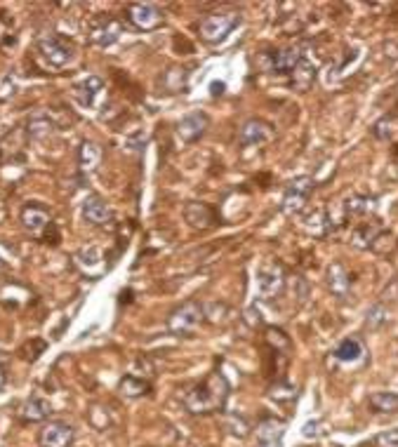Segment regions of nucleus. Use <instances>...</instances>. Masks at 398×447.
<instances>
[{"mask_svg": "<svg viewBox=\"0 0 398 447\" xmlns=\"http://www.w3.org/2000/svg\"><path fill=\"white\" fill-rule=\"evenodd\" d=\"M229 401V382L224 375L212 372L205 377L203 384L193 386L184 396V405L191 415H212V412H222Z\"/></svg>", "mask_w": 398, "mask_h": 447, "instance_id": "obj_1", "label": "nucleus"}, {"mask_svg": "<svg viewBox=\"0 0 398 447\" xmlns=\"http://www.w3.org/2000/svg\"><path fill=\"white\" fill-rule=\"evenodd\" d=\"M243 22L240 12L238 10H229V12H212V15H207L200 19L198 24V33L200 38L205 40V43L210 45H217L222 40L229 38V33L233 29H238Z\"/></svg>", "mask_w": 398, "mask_h": 447, "instance_id": "obj_2", "label": "nucleus"}, {"mask_svg": "<svg viewBox=\"0 0 398 447\" xmlns=\"http://www.w3.org/2000/svg\"><path fill=\"white\" fill-rule=\"evenodd\" d=\"M316 191V179L304 174V177H297L288 184L285 193L281 200V212L288 216H300L307 209V202Z\"/></svg>", "mask_w": 398, "mask_h": 447, "instance_id": "obj_3", "label": "nucleus"}, {"mask_svg": "<svg viewBox=\"0 0 398 447\" xmlns=\"http://www.w3.org/2000/svg\"><path fill=\"white\" fill-rule=\"evenodd\" d=\"M203 320H205V309L198 302H184L167 316V330L177 337H186L193 335Z\"/></svg>", "mask_w": 398, "mask_h": 447, "instance_id": "obj_4", "label": "nucleus"}, {"mask_svg": "<svg viewBox=\"0 0 398 447\" xmlns=\"http://www.w3.org/2000/svg\"><path fill=\"white\" fill-rule=\"evenodd\" d=\"M255 283H257L259 297L274 299V297L281 294L283 287H285V268H283V264L276 259L262 261L257 268V276H255Z\"/></svg>", "mask_w": 398, "mask_h": 447, "instance_id": "obj_5", "label": "nucleus"}, {"mask_svg": "<svg viewBox=\"0 0 398 447\" xmlns=\"http://www.w3.org/2000/svg\"><path fill=\"white\" fill-rule=\"evenodd\" d=\"M127 22L139 31H156L165 22V12L151 3H132L127 8Z\"/></svg>", "mask_w": 398, "mask_h": 447, "instance_id": "obj_6", "label": "nucleus"}, {"mask_svg": "<svg viewBox=\"0 0 398 447\" xmlns=\"http://www.w3.org/2000/svg\"><path fill=\"white\" fill-rule=\"evenodd\" d=\"M276 139V130L271 123L262 118H250L245 120L238 132V141L240 146H264L269 141Z\"/></svg>", "mask_w": 398, "mask_h": 447, "instance_id": "obj_7", "label": "nucleus"}, {"mask_svg": "<svg viewBox=\"0 0 398 447\" xmlns=\"http://www.w3.org/2000/svg\"><path fill=\"white\" fill-rule=\"evenodd\" d=\"M125 33V24L120 22V19H113V17H99L92 22V29H90V38L94 45L99 47H109L113 43H118L120 36Z\"/></svg>", "mask_w": 398, "mask_h": 447, "instance_id": "obj_8", "label": "nucleus"}, {"mask_svg": "<svg viewBox=\"0 0 398 447\" xmlns=\"http://www.w3.org/2000/svg\"><path fill=\"white\" fill-rule=\"evenodd\" d=\"M76 431L71 424L66 422H47L38 433V445L40 447H71Z\"/></svg>", "mask_w": 398, "mask_h": 447, "instance_id": "obj_9", "label": "nucleus"}, {"mask_svg": "<svg viewBox=\"0 0 398 447\" xmlns=\"http://www.w3.org/2000/svg\"><path fill=\"white\" fill-rule=\"evenodd\" d=\"M38 50H40V54H43L45 62L52 64V66H66L71 62V57H73L71 45L66 43L64 38H59V36L40 38L38 40Z\"/></svg>", "mask_w": 398, "mask_h": 447, "instance_id": "obj_10", "label": "nucleus"}, {"mask_svg": "<svg viewBox=\"0 0 398 447\" xmlns=\"http://www.w3.org/2000/svg\"><path fill=\"white\" fill-rule=\"evenodd\" d=\"M207 127H210L207 113H203V111L186 113L177 125V139L181 144H193V141H198L207 132Z\"/></svg>", "mask_w": 398, "mask_h": 447, "instance_id": "obj_11", "label": "nucleus"}, {"mask_svg": "<svg viewBox=\"0 0 398 447\" xmlns=\"http://www.w3.org/2000/svg\"><path fill=\"white\" fill-rule=\"evenodd\" d=\"M184 219L191 228L195 231H207V228H212L214 224H217V214H214V209L207 205V202H186L184 207Z\"/></svg>", "mask_w": 398, "mask_h": 447, "instance_id": "obj_12", "label": "nucleus"}, {"mask_svg": "<svg viewBox=\"0 0 398 447\" xmlns=\"http://www.w3.org/2000/svg\"><path fill=\"white\" fill-rule=\"evenodd\" d=\"M255 433H257V443L262 447H276L285 438V422H281V419L276 417H264L257 424Z\"/></svg>", "mask_w": 398, "mask_h": 447, "instance_id": "obj_13", "label": "nucleus"}, {"mask_svg": "<svg viewBox=\"0 0 398 447\" xmlns=\"http://www.w3.org/2000/svg\"><path fill=\"white\" fill-rule=\"evenodd\" d=\"M19 219H22V226L26 228V231L33 233V235H38V233L45 231V226L50 224L52 216H50V209H47V207L38 205V202H29V205L22 209Z\"/></svg>", "mask_w": 398, "mask_h": 447, "instance_id": "obj_14", "label": "nucleus"}, {"mask_svg": "<svg viewBox=\"0 0 398 447\" xmlns=\"http://www.w3.org/2000/svg\"><path fill=\"white\" fill-rule=\"evenodd\" d=\"M83 219L92 226H106L113 219V212L99 195H87L83 202Z\"/></svg>", "mask_w": 398, "mask_h": 447, "instance_id": "obj_15", "label": "nucleus"}, {"mask_svg": "<svg viewBox=\"0 0 398 447\" xmlns=\"http://www.w3.org/2000/svg\"><path fill=\"white\" fill-rule=\"evenodd\" d=\"M328 290L333 292L337 299H347L349 290H352V280H349L347 268L340 261L330 264L328 266Z\"/></svg>", "mask_w": 398, "mask_h": 447, "instance_id": "obj_16", "label": "nucleus"}, {"mask_svg": "<svg viewBox=\"0 0 398 447\" xmlns=\"http://www.w3.org/2000/svg\"><path fill=\"white\" fill-rule=\"evenodd\" d=\"M304 59V52L300 47H285V50H278L271 54V71L274 73H293L297 69V64Z\"/></svg>", "mask_w": 398, "mask_h": 447, "instance_id": "obj_17", "label": "nucleus"}, {"mask_svg": "<svg viewBox=\"0 0 398 447\" xmlns=\"http://www.w3.org/2000/svg\"><path fill=\"white\" fill-rule=\"evenodd\" d=\"M73 90H76L73 94H76L78 104L90 108V106H94V99L99 97V92L104 90V83H102V78H97V76H87L83 83H78Z\"/></svg>", "mask_w": 398, "mask_h": 447, "instance_id": "obj_18", "label": "nucleus"}, {"mask_svg": "<svg viewBox=\"0 0 398 447\" xmlns=\"http://www.w3.org/2000/svg\"><path fill=\"white\" fill-rule=\"evenodd\" d=\"M50 415H52L50 403H45L43 398H36V396H31L29 401H24V405L19 408V417H22L24 422H31V424L45 422Z\"/></svg>", "mask_w": 398, "mask_h": 447, "instance_id": "obj_19", "label": "nucleus"}, {"mask_svg": "<svg viewBox=\"0 0 398 447\" xmlns=\"http://www.w3.org/2000/svg\"><path fill=\"white\" fill-rule=\"evenodd\" d=\"M316 64L314 62H309V59L304 57L300 64H297V69L290 73V85L295 87V90H300V92H307L309 87L314 85V80H316Z\"/></svg>", "mask_w": 398, "mask_h": 447, "instance_id": "obj_20", "label": "nucleus"}, {"mask_svg": "<svg viewBox=\"0 0 398 447\" xmlns=\"http://www.w3.org/2000/svg\"><path fill=\"white\" fill-rule=\"evenodd\" d=\"M363 356H366V346L359 337H347L335 349V358L340 363H359Z\"/></svg>", "mask_w": 398, "mask_h": 447, "instance_id": "obj_21", "label": "nucleus"}, {"mask_svg": "<svg viewBox=\"0 0 398 447\" xmlns=\"http://www.w3.org/2000/svg\"><path fill=\"white\" fill-rule=\"evenodd\" d=\"M102 162V148H99L94 141H83L78 151V165L83 172H92L97 170V165Z\"/></svg>", "mask_w": 398, "mask_h": 447, "instance_id": "obj_22", "label": "nucleus"}, {"mask_svg": "<svg viewBox=\"0 0 398 447\" xmlns=\"http://www.w3.org/2000/svg\"><path fill=\"white\" fill-rule=\"evenodd\" d=\"M382 233V228L377 226V221H366V224H361V226H356L354 228V233H352V242L359 250H370L373 247V242L377 235Z\"/></svg>", "mask_w": 398, "mask_h": 447, "instance_id": "obj_23", "label": "nucleus"}, {"mask_svg": "<svg viewBox=\"0 0 398 447\" xmlns=\"http://www.w3.org/2000/svg\"><path fill=\"white\" fill-rule=\"evenodd\" d=\"M118 391H120V396H125V398H141L151 391V384L144 382V379L132 377V375H125L120 379Z\"/></svg>", "mask_w": 398, "mask_h": 447, "instance_id": "obj_24", "label": "nucleus"}, {"mask_svg": "<svg viewBox=\"0 0 398 447\" xmlns=\"http://www.w3.org/2000/svg\"><path fill=\"white\" fill-rule=\"evenodd\" d=\"M26 130H29L31 137L43 139V137H47V134L55 132V123H52V118L47 116L45 111H38L29 118V127H26Z\"/></svg>", "mask_w": 398, "mask_h": 447, "instance_id": "obj_25", "label": "nucleus"}, {"mask_svg": "<svg viewBox=\"0 0 398 447\" xmlns=\"http://www.w3.org/2000/svg\"><path fill=\"white\" fill-rule=\"evenodd\" d=\"M370 408L380 415H394L398 412V394H389V391H380V394L370 396Z\"/></svg>", "mask_w": 398, "mask_h": 447, "instance_id": "obj_26", "label": "nucleus"}, {"mask_svg": "<svg viewBox=\"0 0 398 447\" xmlns=\"http://www.w3.org/2000/svg\"><path fill=\"white\" fill-rule=\"evenodd\" d=\"M375 207H377V200L373 195H352V198H347V202H344V212L352 216L375 212Z\"/></svg>", "mask_w": 398, "mask_h": 447, "instance_id": "obj_27", "label": "nucleus"}, {"mask_svg": "<svg viewBox=\"0 0 398 447\" xmlns=\"http://www.w3.org/2000/svg\"><path fill=\"white\" fill-rule=\"evenodd\" d=\"M304 228L309 233H314V235H326L328 228H330L326 209H314L312 214H307L304 216Z\"/></svg>", "mask_w": 398, "mask_h": 447, "instance_id": "obj_28", "label": "nucleus"}, {"mask_svg": "<svg viewBox=\"0 0 398 447\" xmlns=\"http://www.w3.org/2000/svg\"><path fill=\"white\" fill-rule=\"evenodd\" d=\"M396 125H398V118L396 116H384V118H380L373 125L375 139H382V141L391 139V137H394V132H396Z\"/></svg>", "mask_w": 398, "mask_h": 447, "instance_id": "obj_29", "label": "nucleus"}, {"mask_svg": "<svg viewBox=\"0 0 398 447\" xmlns=\"http://www.w3.org/2000/svg\"><path fill=\"white\" fill-rule=\"evenodd\" d=\"M226 429L233 438H248L250 436V424L240 415H226Z\"/></svg>", "mask_w": 398, "mask_h": 447, "instance_id": "obj_30", "label": "nucleus"}, {"mask_svg": "<svg viewBox=\"0 0 398 447\" xmlns=\"http://www.w3.org/2000/svg\"><path fill=\"white\" fill-rule=\"evenodd\" d=\"M387 320H389V311L384 304H375V306H370L368 316H366V325L370 330H380Z\"/></svg>", "mask_w": 398, "mask_h": 447, "instance_id": "obj_31", "label": "nucleus"}, {"mask_svg": "<svg viewBox=\"0 0 398 447\" xmlns=\"http://www.w3.org/2000/svg\"><path fill=\"white\" fill-rule=\"evenodd\" d=\"M267 342L271 344L276 351H288L290 349V339L288 335L278 328H267Z\"/></svg>", "mask_w": 398, "mask_h": 447, "instance_id": "obj_32", "label": "nucleus"}, {"mask_svg": "<svg viewBox=\"0 0 398 447\" xmlns=\"http://www.w3.org/2000/svg\"><path fill=\"white\" fill-rule=\"evenodd\" d=\"M269 396H271L274 401H293L297 396V391H295V386H290V384H274Z\"/></svg>", "mask_w": 398, "mask_h": 447, "instance_id": "obj_33", "label": "nucleus"}, {"mask_svg": "<svg viewBox=\"0 0 398 447\" xmlns=\"http://www.w3.org/2000/svg\"><path fill=\"white\" fill-rule=\"evenodd\" d=\"M375 447H398V429H389V431L377 433Z\"/></svg>", "mask_w": 398, "mask_h": 447, "instance_id": "obj_34", "label": "nucleus"}, {"mask_svg": "<svg viewBox=\"0 0 398 447\" xmlns=\"http://www.w3.org/2000/svg\"><path fill=\"white\" fill-rule=\"evenodd\" d=\"M17 92V85L15 80H12V76H5L3 80H0V101H8L15 97Z\"/></svg>", "mask_w": 398, "mask_h": 447, "instance_id": "obj_35", "label": "nucleus"}, {"mask_svg": "<svg viewBox=\"0 0 398 447\" xmlns=\"http://www.w3.org/2000/svg\"><path fill=\"white\" fill-rule=\"evenodd\" d=\"M302 436H304V438H319V436H323V422H319V419H316V422H307L304 429H302Z\"/></svg>", "mask_w": 398, "mask_h": 447, "instance_id": "obj_36", "label": "nucleus"}, {"mask_svg": "<svg viewBox=\"0 0 398 447\" xmlns=\"http://www.w3.org/2000/svg\"><path fill=\"white\" fill-rule=\"evenodd\" d=\"M144 144H146V134L144 132H137L134 137H127V148H132V151H139Z\"/></svg>", "mask_w": 398, "mask_h": 447, "instance_id": "obj_37", "label": "nucleus"}, {"mask_svg": "<svg viewBox=\"0 0 398 447\" xmlns=\"http://www.w3.org/2000/svg\"><path fill=\"white\" fill-rule=\"evenodd\" d=\"M224 92V83H212V94H222Z\"/></svg>", "mask_w": 398, "mask_h": 447, "instance_id": "obj_38", "label": "nucleus"}, {"mask_svg": "<svg viewBox=\"0 0 398 447\" xmlns=\"http://www.w3.org/2000/svg\"><path fill=\"white\" fill-rule=\"evenodd\" d=\"M5 382H8V377H5V370L0 368V391H3V386H5Z\"/></svg>", "mask_w": 398, "mask_h": 447, "instance_id": "obj_39", "label": "nucleus"}, {"mask_svg": "<svg viewBox=\"0 0 398 447\" xmlns=\"http://www.w3.org/2000/svg\"><path fill=\"white\" fill-rule=\"evenodd\" d=\"M0 268H5V261L3 259H0Z\"/></svg>", "mask_w": 398, "mask_h": 447, "instance_id": "obj_40", "label": "nucleus"}]
</instances>
